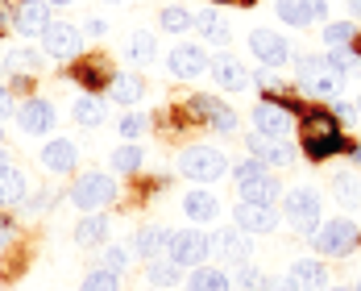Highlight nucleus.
<instances>
[{
    "mask_svg": "<svg viewBox=\"0 0 361 291\" xmlns=\"http://www.w3.org/2000/svg\"><path fill=\"white\" fill-rule=\"evenodd\" d=\"M299 88L307 92V96H320V100H336L341 96V88H345V75L332 67V59L328 54H303L299 59Z\"/></svg>",
    "mask_w": 361,
    "mask_h": 291,
    "instance_id": "f257e3e1",
    "label": "nucleus"
},
{
    "mask_svg": "<svg viewBox=\"0 0 361 291\" xmlns=\"http://www.w3.org/2000/svg\"><path fill=\"white\" fill-rule=\"evenodd\" d=\"M179 171L195 183H212V179H224L228 158H224L220 150H212V146H191V150H183Z\"/></svg>",
    "mask_w": 361,
    "mask_h": 291,
    "instance_id": "f03ea898",
    "label": "nucleus"
},
{
    "mask_svg": "<svg viewBox=\"0 0 361 291\" xmlns=\"http://www.w3.org/2000/svg\"><path fill=\"white\" fill-rule=\"evenodd\" d=\"M312 246H316L324 258L353 254V250H357V225H353V220H345V217L328 220V225H320V229L312 233Z\"/></svg>",
    "mask_w": 361,
    "mask_h": 291,
    "instance_id": "7ed1b4c3",
    "label": "nucleus"
},
{
    "mask_svg": "<svg viewBox=\"0 0 361 291\" xmlns=\"http://www.w3.org/2000/svg\"><path fill=\"white\" fill-rule=\"evenodd\" d=\"M116 200V183L109 175H100V171H87V175H79L71 187V204L75 208H83V213H100L104 204Z\"/></svg>",
    "mask_w": 361,
    "mask_h": 291,
    "instance_id": "20e7f679",
    "label": "nucleus"
},
{
    "mask_svg": "<svg viewBox=\"0 0 361 291\" xmlns=\"http://www.w3.org/2000/svg\"><path fill=\"white\" fill-rule=\"evenodd\" d=\"M171 262H179V266H204L208 254H212V237H204L200 229H171Z\"/></svg>",
    "mask_w": 361,
    "mask_h": 291,
    "instance_id": "39448f33",
    "label": "nucleus"
},
{
    "mask_svg": "<svg viewBox=\"0 0 361 291\" xmlns=\"http://www.w3.org/2000/svg\"><path fill=\"white\" fill-rule=\"evenodd\" d=\"M283 208H287V220L299 229V233L312 237V233L320 229V196H316L312 187H295V191H287Z\"/></svg>",
    "mask_w": 361,
    "mask_h": 291,
    "instance_id": "423d86ee",
    "label": "nucleus"
},
{
    "mask_svg": "<svg viewBox=\"0 0 361 291\" xmlns=\"http://www.w3.org/2000/svg\"><path fill=\"white\" fill-rule=\"evenodd\" d=\"M42 46H46L50 59H75L83 50V34L75 25H67V21H50L46 34H42Z\"/></svg>",
    "mask_w": 361,
    "mask_h": 291,
    "instance_id": "0eeeda50",
    "label": "nucleus"
},
{
    "mask_svg": "<svg viewBox=\"0 0 361 291\" xmlns=\"http://www.w3.org/2000/svg\"><path fill=\"white\" fill-rule=\"evenodd\" d=\"M208 63H212V59L204 54V46H191V42H187V46H175V50L166 54V67H171L175 79H200V75L208 71Z\"/></svg>",
    "mask_w": 361,
    "mask_h": 291,
    "instance_id": "6e6552de",
    "label": "nucleus"
},
{
    "mask_svg": "<svg viewBox=\"0 0 361 291\" xmlns=\"http://www.w3.org/2000/svg\"><path fill=\"white\" fill-rule=\"evenodd\" d=\"M250 50L257 54V63H262V67H283V63L290 59L287 42L274 34V30H253V34H250Z\"/></svg>",
    "mask_w": 361,
    "mask_h": 291,
    "instance_id": "1a4fd4ad",
    "label": "nucleus"
},
{
    "mask_svg": "<svg viewBox=\"0 0 361 291\" xmlns=\"http://www.w3.org/2000/svg\"><path fill=\"white\" fill-rule=\"evenodd\" d=\"M290 112L283 105H270V100H262L257 109H253V129L262 133V138H287L290 133Z\"/></svg>",
    "mask_w": 361,
    "mask_h": 291,
    "instance_id": "9d476101",
    "label": "nucleus"
},
{
    "mask_svg": "<svg viewBox=\"0 0 361 291\" xmlns=\"http://www.w3.org/2000/svg\"><path fill=\"white\" fill-rule=\"evenodd\" d=\"M187 109H191V117L208 121L220 133H237V112H228L220 100H212V96H195V100H187Z\"/></svg>",
    "mask_w": 361,
    "mask_h": 291,
    "instance_id": "9b49d317",
    "label": "nucleus"
},
{
    "mask_svg": "<svg viewBox=\"0 0 361 291\" xmlns=\"http://www.w3.org/2000/svg\"><path fill=\"white\" fill-rule=\"evenodd\" d=\"M46 25H50V4H46V0H25V4L17 8V17H13V30L25 34V37H42Z\"/></svg>",
    "mask_w": 361,
    "mask_h": 291,
    "instance_id": "f8f14e48",
    "label": "nucleus"
},
{
    "mask_svg": "<svg viewBox=\"0 0 361 291\" xmlns=\"http://www.w3.org/2000/svg\"><path fill=\"white\" fill-rule=\"evenodd\" d=\"M233 220H237V229H245V233H270L274 225H279V213L270 208V204H237V213H233Z\"/></svg>",
    "mask_w": 361,
    "mask_h": 291,
    "instance_id": "ddd939ff",
    "label": "nucleus"
},
{
    "mask_svg": "<svg viewBox=\"0 0 361 291\" xmlns=\"http://www.w3.org/2000/svg\"><path fill=\"white\" fill-rule=\"evenodd\" d=\"M274 8H279V17H283L287 25H299V30L312 25V21H320V17L328 13L324 0H279Z\"/></svg>",
    "mask_w": 361,
    "mask_h": 291,
    "instance_id": "4468645a",
    "label": "nucleus"
},
{
    "mask_svg": "<svg viewBox=\"0 0 361 291\" xmlns=\"http://www.w3.org/2000/svg\"><path fill=\"white\" fill-rule=\"evenodd\" d=\"M54 121H59V112L50 109L46 100H25V105L17 109V125H21L25 133H50Z\"/></svg>",
    "mask_w": 361,
    "mask_h": 291,
    "instance_id": "2eb2a0df",
    "label": "nucleus"
},
{
    "mask_svg": "<svg viewBox=\"0 0 361 291\" xmlns=\"http://www.w3.org/2000/svg\"><path fill=\"white\" fill-rule=\"evenodd\" d=\"M250 150H253V158L266 162V167H290V162H295V150H290L283 138H262V133H253Z\"/></svg>",
    "mask_w": 361,
    "mask_h": 291,
    "instance_id": "dca6fc26",
    "label": "nucleus"
},
{
    "mask_svg": "<svg viewBox=\"0 0 361 291\" xmlns=\"http://www.w3.org/2000/svg\"><path fill=\"white\" fill-rule=\"evenodd\" d=\"M208 71L216 75V83H220V88H228V92H241V88L250 83L245 63H241V59H233V54H216V59L208 63Z\"/></svg>",
    "mask_w": 361,
    "mask_h": 291,
    "instance_id": "f3484780",
    "label": "nucleus"
},
{
    "mask_svg": "<svg viewBox=\"0 0 361 291\" xmlns=\"http://www.w3.org/2000/svg\"><path fill=\"white\" fill-rule=\"evenodd\" d=\"M42 162H46L50 171L67 175V171H75V162H79V150H75V142H67V138H54V142L42 146Z\"/></svg>",
    "mask_w": 361,
    "mask_h": 291,
    "instance_id": "a211bd4d",
    "label": "nucleus"
},
{
    "mask_svg": "<svg viewBox=\"0 0 361 291\" xmlns=\"http://www.w3.org/2000/svg\"><path fill=\"white\" fill-rule=\"evenodd\" d=\"M166 246H171V229L166 225H142L137 237H133V254L142 258H158Z\"/></svg>",
    "mask_w": 361,
    "mask_h": 291,
    "instance_id": "6ab92c4d",
    "label": "nucleus"
},
{
    "mask_svg": "<svg viewBox=\"0 0 361 291\" xmlns=\"http://www.w3.org/2000/svg\"><path fill=\"white\" fill-rule=\"evenodd\" d=\"M324 266H320V262H316V258H303V262H295V266H290V287L295 291H324Z\"/></svg>",
    "mask_w": 361,
    "mask_h": 291,
    "instance_id": "aec40b11",
    "label": "nucleus"
},
{
    "mask_svg": "<svg viewBox=\"0 0 361 291\" xmlns=\"http://www.w3.org/2000/svg\"><path fill=\"white\" fill-rule=\"evenodd\" d=\"M237 191H241V200H245V204H274V200L283 196V187H279V179H274V175H262V179L237 183Z\"/></svg>",
    "mask_w": 361,
    "mask_h": 291,
    "instance_id": "412c9836",
    "label": "nucleus"
},
{
    "mask_svg": "<svg viewBox=\"0 0 361 291\" xmlns=\"http://www.w3.org/2000/svg\"><path fill=\"white\" fill-rule=\"evenodd\" d=\"M212 250L233 258V262H245L250 258V237H245V229H220L216 237H212Z\"/></svg>",
    "mask_w": 361,
    "mask_h": 291,
    "instance_id": "4be33fe9",
    "label": "nucleus"
},
{
    "mask_svg": "<svg viewBox=\"0 0 361 291\" xmlns=\"http://www.w3.org/2000/svg\"><path fill=\"white\" fill-rule=\"evenodd\" d=\"M183 213L195 220V225H208V220H216V213H220V204H216V196H208V191H187L183 196Z\"/></svg>",
    "mask_w": 361,
    "mask_h": 291,
    "instance_id": "5701e85b",
    "label": "nucleus"
},
{
    "mask_svg": "<svg viewBox=\"0 0 361 291\" xmlns=\"http://www.w3.org/2000/svg\"><path fill=\"white\" fill-rule=\"evenodd\" d=\"M104 237H109V217H104V213H87V217L75 225V242H79L83 250L100 246Z\"/></svg>",
    "mask_w": 361,
    "mask_h": 291,
    "instance_id": "b1692460",
    "label": "nucleus"
},
{
    "mask_svg": "<svg viewBox=\"0 0 361 291\" xmlns=\"http://www.w3.org/2000/svg\"><path fill=\"white\" fill-rule=\"evenodd\" d=\"M142 92H145V83L137 79V75H129V71H121V75L109 79V100H116V105H137Z\"/></svg>",
    "mask_w": 361,
    "mask_h": 291,
    "instance_id": "393cba45",
    "label": "nucleus"
},
{
    "mask_svg": "<svg viewBox=\"0 0 361 291\" xmlns=\"http://www.w3.org/2000/svg\"><path fill=\"white\" fill-rule=\"evenodd\" d=\"M303 150H307V158H328V154H341L345 150V138H341V129H328V133H312V138H303Z\"/></svg>",
    "mask_w": 361,
    "mask_h": 291,
    "instance_id": "a878e982",
    "label": "nucleus"
},
{
    "mask_svg": "<svg viewBox=\"0 0 361 291\" xmlns=\"http://www.w3.org/2000/svg\"><path fill=\"white\" fill-rule=\"evenodd\" d=\"M187 287L191 291H233V283H228V275L216 271V266H195L191 279H187Z\"/></svg>",
    "mask_w": 361,
    "mask_h": 291,
    "instance_id": "bb28decb",
    "label": "nucleus"
},
{
    "mask_svg": "<svg viewBox=\"0 0 361 291\" xmlns=\"http://www.w3.org/2000/svg\"><path fill=\"white\" fill-rule=\"evenodd\" d=\"M25 191H30V179H25L21 171H13V167H8V171L0 175V204H21V200H25Z\"/></svg>",
    "mask_w": 361,
    "mask_h": 291,
    "instance_id": "cd10ccee",
    "label": "nucleus"
},
{
    "mask_svg": "<svg viewBox=\"0 0 361 291\" xmlns=\"http://www.w3.org/2000/svg\"><path fill=\"white\" fill-rule=\"evenodd\" d=\"M125 54H129V63H133V67H145V63H154V34L137 30V34L129 37Z\"/></svg>",
    "mask_w": 361,
    "mask_h": 291,
    "instance_id": "c85d7f7f",
    "label": "nucleus"
},
{
    "mask_svg": "<svg viewBox=\"0 0 361 291\" xmlns=\"http://www.w3.org/2000/svg\"><path fill=\"white\" fill-rule=\"evenodd\" d=\"M349 42H357V25H353V21H328L324 25V46L345 50Z\"/></svg>",
    "mask_w": 361,
    "mask_h": 291,
    "instance_id": "c756f323",
    "label": "nucleus"
},
{
    "mask_svg": "<svg viewBox=\"0 0 361 291\" xmlns=\"http://www.w3.org/2000/svg\"><path fill=\"white\" fill-rule=\"evenodd\" d=\"M75 121L87 125V129L100 125V121H104V100H100V96H79V100H75Z\"/></svg>",
    "mask_w": 361,
    "mask_h": 291,
    "instance_id": "7c9ffc66",
    "label": "nucleus"
},
{
    "mask_svg": "<svg viewBox=\"0 0 361 291\" xmlns=\"http://www.w3.org/2000/svg\"><path fill=\"white\" fill-rule=\"evenodd\" d=\"M195 25H200V34L208 37L212 46L228 42V25H224V17H220V13H195Z\"/></svg>",
    "mask_w": 361,
    "mask_h": 291,
    "instance_id": "2f4dec72",
    "label": "nucleus"
},
{
    "mask_svg": "<svg viewBox=\"0 0 361 291\" xmlns=\"http://www.w3.org/2000/svg\"><path fill=\"white\" fill-rule=\"evenodd\" d=\"M154 287H175L183 279V266L179 262H149V275H145Z\"/></svg>",
    "mask_w": 361,
    "mask_h": 291,
    "instance_id": "473e14b6",
    "label": "nucleus"
},
{
    "mask_svg": "<svg viewBox=\"0 0 361 291\" xmlns=\"http://www.w3.org/2000/svg\"><path fill=\"white\" fill-rule=\"evenodd\" d=\"M158 21H162V30H166V34H183V30H191V25H195V17H191L187 8H179V4H175V8H162V13H158Z\"/></svg>",
    "mask_w": 361,
    "mask_h": 291,
    "instance_id": "72a5a7b5",
    "label": "nucleus"
},
{
    "mask_svg": "<svg viewBox=\"0 0 361 291\" xmlns=\"http://www.w3.org/2000/svg\"><path fill=\"white\" fill-rule=\"evenodd\" d=\"M228 283H233L237 291H257V287H262V275L253 271L250 262H237V266H233V275H228Z\"/></svg>",
    "mask_w": 361,
    "mask_h": 291,
    "instance_id": "f704fd0d",
    "label": "nucleus"
},
{
    "mask_svg": "<svg viewBox=\"0 0 361 291\" xmlns=\"http://www.w3.org/2000/svg\"><path fill=\"white\" fill-rule=\"evenodd\" d=\"M4 67L37 71V67H42V54H37V50H30V46H21V50H8V54H4Z\"/></svg>",
    "mask_w": 361,
    "mask_h": 291,
    "instance_id": "c9c22d12",
    "label": "nucleus"
},
{
    "mask_svg": "<svg viewBox=\"0 0 361 291\" xmlns=\"http://www.w3.org/2000/svg\"><path fill=\"white\" fill-rule=\"evenodd\" d=\"M112 167H116L121 175L137 171V167H142V146H121V150L112 154Z\"/></svg>",
    "mask_w": 361,
    "mask_h": 291,
    "instance_id": "e433bc0d",
    "label": "nucleus"
},
{
    "mask_svg": "<svg viewBox=\"0 0 361 291\" xmlns=\"http://www.w3.org/2000/svg\"><path fill=\"white\" fill-rule=\"evenodd\" d=\"M83 291H121V275H112V271H92V275L83 279Z\"/></svg>",
    "mask_w": 361,
    "mask_h": 291,
    "instance_id": "4c0bfd02",
    "label": "nucleus"
},
{
    "mask_svg": "<svg viewBox=\"0 0 361 291\" xmlns=\"http://www.w3.org/2000/svg\"><path fill=\"white\" fill-rule=\"evenodd\" d=\"M332 191L345 200V204H357V196H361V187H357V179L349 175V171H341V175H332Z\"/></svg>",
    "mask_w": 361,
    "mask_h": 291,
    "instance_id": "58836bf2",
    "label": "nucleus"
},
{
    "mask_svg": "<svg viewBox=\"0 0 361 291\" xmlns=\"http://www.w3.org/2000/svg\"><path fill=\"white\" fill-rule=\"evenodd\" d=\"M262 175H270V167H266V162H257V158H245V162H237V167H233V179H237V183L262 179Z\"/></svg>",
    "mask_w": 361,
    "mask_h": 291,
    "instance_id": "ea45409f",
    "label": "nucleus"
},
{
    "mask_svg": "<svg viewBox=\"0 0 361 291\" xmlns=\"http://www.w3.org/2000/svg\"><path fill=\"white\" fill-rule=\"evenodd\" d=\"M328 59H332V67H336L341 75H349V71H361V54H353L349 46H345V50H332Z\"/></svg>",
    "mask_w": 361,
    "mask_h": 291,
    "instance_id": "a19ab883",
    "label": "nucleus"
},
{
    "mask_svg": "<svg viewBox=\"0 0 361 291\" xmlns=\"http://www.w3.org/2000/svg\"><path fill=\"white\" fill-rule=\"evenodd\" d=\"M125 266H129V250H125V246H109V250H104V271L121 275Z\"/></svg>",
    "mask_w": 361,
    "mask_h": 291,
    "instance_id": "79ce46f5",
    "label": "nucleus"
},
{
    "mask_svg": "<svg viewBox=\"0 0 361 291\" xmlns=\"http://www.w3.org/2000/svg\"><path fill=\"white\" fill-rule=\"evenodd\" d=\"M75 79H79V83H87V88H100V83H109V79H104V71H100V67H92V63H87V67H79V71H75Z\"/></svg>",
    "mask_w": 361,
    "mask_h": 291,
    "instance_id": "37998d69",
    "label": "nucleus"
},
{
    "mask_svg": "<svg viewBox=\"0 0 361 291\" xmlns=\"http://www.w3.org/2000/svg\"><path fill=\"white\" fill-rule=\"evenodd\" d=\"M121 133H125V138H142L145 133V117L142 112H129V117L121 121Z\"/></svg>",
    "mask_w": 361,
    "mask_h": 291,
    "instance_id": "c03bdc74",
    "label": "nucleus"
},
{
    "mask_svg": "<svg viewBox=\"0 0 361 291\" xmlns=\"http://www.w3.org/2000/svg\"><path fill=\"white\" fill-rule=\"evenodd\" d=\"M332 117H336V121H353V117H357V105H345V100H336V105H332Z\"/></svg>",
    "mask_w": 361,
    "mask_h": 291,
    "instance_id": "a18cd8bd",
    "label": "nucleus"
},
{
    "mask_svg": "<svg viewBox=\"0 0 361 291\" xmlns=\"http://www.w3.org/2000/svg\"><path fill=\"white\" fill-rule=\"evenodd\" d=\"M87 34L104 37V34H109V25H104V21H100V17H92V21H87Z\"/></svg>",
    "mask_w": 361,
    "mask_h": 291,
    "instance_id": "49530a36",
    "label": "nucleus"
},
{
    "mask_svg": "<svg viewBox=\"0 0 361 291\" xmlns=\"http://www.w3.org/2000/svg\"><path fill=\"white\" fill-rule=\"evenodd\" d=\"M8 109H13V100H8V88L0 83V112H8Z\"/></svg>",
    "mask_w": 361,
    "mask_h": 291,
    "instance_id": "de8ad7c7",
    "label": "nucleus"
},
{
    "mask_svg": "<svg viewBox=\"0 0 361 291\" xmlns=\"http://www.w3.org/2000/svg\"><path fill=\"white\" fill-rule=\"evenodd\" d=\"M4 171H8V150L0 146V175H4Z\"/></svg>",
    "mask_w": 361,
    "mask_h": 291,
    "instance_id": "09e8293b",
    "label": "nucleus"
},
{
    "mask_svg": "<svg viewBox=\"0 0 361 291\" xmlns=\"http://www.w3.org/2000/svg\"><path fill=\"white\" fill-rule=\"evenodd\" d=\"M4 242H8V225L0 220V250H4Z\"/></svg>",
    "mask_w": 361,
    "mask_h": 291,
    "instance_id": "8fccbe9b",
    "label": "nucleus"
},
{
    "mask_svg": "<svg viewBox=\"0 0 361 291\" xmlns=\"http://www.w3.org/2000/svg\"><path fill=\"white\" fill-rule=\"evenodd\" d=\"M349 13H357L361 17V0H349Z\"/></svg>",
    "mask_w": 361,
    "mask_h": 291,
    "instance_id": "3c124183",
    "label": "nucleus"
},
{
    "mask_svg": "<svg viewBox=\"0 0 361 291\" xmlns=\"http://www.w3.org/2000/svg\"><path fill=\"white\" fill-rule=\"evenodd\" d=\"M46 4H71V0H46Z\"/></svg>",
    "mask_w": 361,
    "mask_h": 291,
    "instance_id": "603ef678",
    "label": "nucleus"
},
{
    "mask_svg": "<svg viewBox=\"0 0 361 291\" xmlns=\"http://www.w3.org/2000/svg\"><path fill=\"white\" fill-rule=\"evenodd\" d=\"M353 158H357V162H361V146H357V150H353Z\"/></svg>",
    "mask_w": 361,
    "mask_h": 291,
    "instance_id": "864d4df0",
    "label": "nucleus"
},
{
    "mask_svg": "<svg viewBox=\"0 0 361 291\" xmlns=\"http://www.w3.org/2000/svg\"><path fill=\"white\" fill-rule=\"evenodd\" d=\"M357 117H361V96H357Z\"/></svg>",
    "mask_w": 361,
    "mask_h": 291,
    "instance_id": "5fc2aeb1",
    "label": "nucleus"
},
{
    "mask_svg": "<svg viewBox=\"0 0 361 291\" xmlns=\"http://www.w3.org/2000/svg\"><path fill=\"white\" fill-rule=\"evenodd\" d=\"M216 4H233V0H216Z\"/></svg>",
    "mask_w": 361,
    "mask_h": 291,
    "instance_id": "6e6d98bb",
    "label": "nucleus"
},
{
    "mask_svg": "<svg viewBox=\"0 0 361 291\" xmlns=\"http://www.w3.org/2000/svg\"><path fill=\"white\" fill-rule=\"evenodd\" d=\"M332 291H349V287H332Z\"/></svg>",
    "mask_w": 361,
    "mask_h": 291,
    "instance_id": "4d7b16f0",
    "label": "nucleus"
},
{
    "mask_svg": "<svg viewBox=\"0 0 361 291\" xmlns=\"http://www.w3.org/2000/svg\"><path fill=\"white\" fill-rule=\"evenodd\" d=\"M0 67H4V54H0Z\"/></svg>",
    "mask_w": 361,
    "mask_h": 291,
    "instance_id": "13d9d810",
    "label": "nucleus"
},
{
    "mask_svg": "<svg viewBox=\"0 0 361 291\" xmlns=\"http://www.w3.org/2000/svg\"><path fill=\"white\" fill-rule=\"evenodd\" d=\"M357 291H361V283H357Z\"/></svg>",
    "mask_w": 361,
    "mask_h": 291,
    "instance_id": "bf43d9fd",
    "label": "nucleus"
},
{
    "mask_svg": "<svg viewBox=\"0 0 361 291\" xmlns=\"http://www.w3.org/2000/svg\"><path fill=\"white\" fill-rule=\"evenodd\" d=\"M154 291H158V287H154Z\"/></svg>",
    "mask_w": 361,
    "mask_h": 291,
    "instance_id": "052dcab7",
    "label": "nucleus"
},
{
    "mask_svg": "<svg viewBox=\"0 0 361 291\" xmlns=\"http://www.w3.org/2000/svg\"><path fill=\"white\" fill-rule=\"evenodd\" d=\"M357 50H361V46H357Z\"/></svg>",
    "mask_w": 361,
    "mask_h": 291,
    "instance_id": "680f3d73",
    "label": "nucleus"
}]
</instances>
